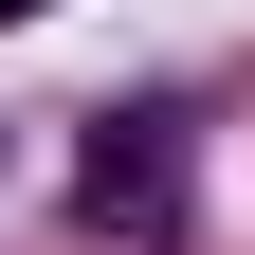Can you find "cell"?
I'll return each mask as SVG.
<instances>
[{
    "label": "cell",
    "instance_id": "2",
    "mask_svg": "<svg viewBox=\"0 0 255 255\" xmlns=\"http://www.w3.org/2000/svg\"><path fill=\"white\" fill-rule=\"evenodd\" d=\"M0 18H37V0H0Z\"/></svg>",
    "mask_w": 255,
    "mask_h": 255
},
{
    "label": "cell",
    "instance_id": "1",
    "mask_svg": "<svg viewBox=\"0 0 255 255\" xmlns=\"http://www.w3.org/2000/svg\"><path fill=\"white\" fill-rule=\"evenodd\" d=\"M73 219L91 237H182V128L164 110H91L73 128Z\"/></svg>",
    "mask_w": 255,
    "mask_h": 255
}]
</instances>
